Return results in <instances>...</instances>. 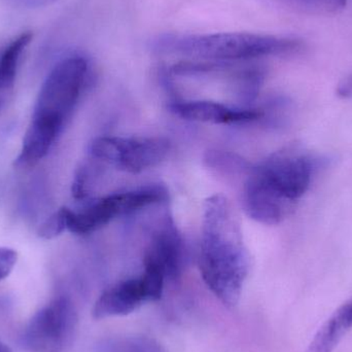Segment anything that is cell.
I'll return each mask as SVG.
<instances>
[{
	"instance_id": "cell-9",
	"label": "cell",
	"mask_w": 352,
	"mask_h": 352,
	"mask_svg": "<svg viewBox=\"0 0 352 352\" xmlns=\"http://www.w3.org/2000/svg\"><path fill=\"white\" fill-rule=\"evenodd\" d=\"M152 302L142 277L116 283L105 289L95 302L92 314L95 320L124 316Z\"/></svg>"
},
{
	"instance_id": "cell-20",
	"label": "cell",
	"mask_w": 352,
	"mask_h": 352,
	"mask_svg": "<svg viewBox=\"0 0 352 352\" xmlns=\"http://www.w3.org/2000/svg\"><path fill=\"white\" fill-rule=\"evenodd\" d=\"M10 93L4 92L0 89V107H3L6 102H8V97H10Z\"/></svg>"
},
{
	"instance_id": "cell-13",
	"label": "cell",
	"mask_w": 352,
	"mask_h": 352,
	"mask_svg": "<svg viewBox=\"0 0 352 352\" xmlns=\"http://www.w3.org/2000/svg\"><path fill=\"white\" fill-rule=\"evenodd\" d=\"M30 31L22 33L0 50V89L12 94L16 80L19 60L25 47L32 41Z\"/></svg>"
},
{
	"instance_id": "cell-18",
	"label": "cell",
	"mask_w": 352,
	"mask_h": 352,
	"mask_svg": "<svg viewBox=\"0 0 352 352\" xmlns=\"http://www.w3.org/2000/svg\"><path fill=\"white\" fill-rule=\"evenodd\" d=\"M14 3L25 8H45L55 3L58 0H12Z\"/></svg>"
},
{
	"instance_id": "cell-8",
	"label": "cell",
	"mask_w": 352,
	"mask_h": 352,
	"mask_svg": "<svg viewBox=\"0 0 352 352\" xmlns=\"http://www.w3.org/2000/svg\"><path fill=\"white\" fill-rule=\"evenodd\" d=\"M144 266L154 267L165 278L175 279L184 267V245L180 234L171 219L157 230L144 252Z\"/></svg>"
},
{
	"instance_id": "cell-15",
	"label": "cell",
	"mask_w": 352,
	"mask_h": 352,
	"mask_svg": "<svg viewBox=\"0 0 352 352\" xmlns=\"http://www.w3.org/2000/svg\"><path fill=\"white\" fill-rule=\"evenodd\" d=\"M65 230H67V207H62L39 227L37 234L43 239L50 240L61 235Z\"/></svg>"
},
{
	"instance_id": "cell-10",
	"label": "cell",
	"mask_w": 352,
	"mask_h": 352,
	"mask_svg": "<svg viewBox=\"0 0 352 352\" xmlns=\"http://www.w3.org/2000/svg\"><path fill=\"white\" fill-rule=\"evenodd\" d=\"M169 109L182 119L214 125L250 123L264 117L262 111L232 109L212 101H175Z\"/></svg>"
},
{
	"instance_id": "cell-12",
	"label": "cell",
	"mask_w": 352,
	"mask_h": 352,
	"mask_svg": "<svg viewBox=\"0 0 352 352\" xmlns=\"http://www.w3.org/2000/svg\"><path fill=\"white\" fill-rule=\"evenodd\" d=\"M349 329L351 327L344 304L324 322L305 352H333Z\"/></svg>"
},
{
	"instance_id": "cell-5",
	"label": "cell",
	"mask_w": 352,
	"mask_h": 352,
	"mask_svg": "<svg viewBox=\"0 0 352 352\" xmlns=\"http://www.w3.org/2000/svg\"><path fill=\"white\" fill-rule=\"evenodd\" d=\"M76 322L72 302L57 298L31 318L23 337L25 346L31 352H64L74 337Z\"/></svg>"
},
{
	"instance_id": "cell-19",
	"label": "cell",
	"mask_w": 352,
	"mask_h": 352,
	"mask_svg": "<svg viewBox=\"0 0 352 352\" xmlns=\"http://www.w3.org/2000/svg\"><path fill=\"white\" fill-rule=\"evenodd\" d=\"M337 93L343 98H352V72L339 84Z\"/></svg>"
},
{
	"instance_id": "cell-21",
	"label": "cell",
	"mask_w": 352,
	"mask_h": 352,
	"mask_svg": "<svg viewBox=\"0 0 352 352\" xmlns=\"http://www.w3.org/2000/svg\"><path fill=\"white\" fill-rule=\"evenodd\" d=\"M0 352H14L12 349L8 346V344L3 342V341L0 339Z\"/></svg>"
},
{
	"instance_id": "cell-4",
	"label": "cell",
	"mask_w": 352,
	"mask_h": 352,
	"mask_svg": "<svg viewBox=\"0 0 352 352\" xmlns=\"http://www.w3.org/2000/svg\"><path fill=\"white\" fill-rule=\"evenodd\" d=\"M170 144L162 138H95L89 146L94 158L128 173H140L166 158Z\"/></svg>"
},
{
	"instance_id": "cell-2",
	"label": "cell",
	"mask_w": 352,
	"mask_h": 352,
	"mask_svg": "<svg viewBox=\"0 0 352 352\" xmlns=\"http://www.w3.org/2000/svg\"><path fill=\"white\" fill-rule=\"evenodd\" d=\"M159 52L182 54L212 61H238L266 56L291 55L303 49L299 39L254 33L164 34L153 41Z\"/></svg>"
},
{
	"instance_id": "cell-7",
	"label": "cell",
	"mask_w": 352,
	"mask_h": 352,
	"mask_svg": "<svg viewBox=\"0 0 352 352\" xmlns=\"http://www.w3.org/2000/svg\"><path fill=\"white\" fill-rule=\"evenodd\" d=\"M242 203L250 219L269 226L280 223L295 206L250 173L244 184Z\"/></svg>"
},
{
	"instance_id": "cell-11",
	"label": "cell",
	"mask_w": 352,
	"mask_h": 352,
	"mask_svg": "<svg viewBox=\"0 0 352 352\" xmlns=\"http://www.w3.org/2000/svg\"><path fill=\"white\" fill-rule=\"evenodd\" d=\"M126 214L121 192L89 203L82 210L67 208V230L76 235H88Z\"/></svg>"
},
{
	"instance_id": "cell-16",
	"label": "cell",
	"mask_w": 352,
	"mask_h": 352,
	"mask_svg": "<svg viewBox=\"0 0 352 352\" xmlns=\"http://www.w3.org/2000/svg\"><path fill=\"white\" fill-rule=\"evenodd\" d=\"M310 10L322 12H336L346 6L347 0H297Z\"/></svg>"
},
{
	"instance_id": "cell-14",
	"label": "cell",
	"mask_w": 352,
	"mask_h": 352,
	"mask_svg": "<svg viewBox=\"0 0 352 352\" xmlns=\"http://www.w3.org/2000/svg\"><path fill=\"white\" fill-rule=\"evenodd\" d=\"M97 352H168L150 337L133 336L107 339L97 346Z\"/></svg>"
},
{
	"instance_id": "cell-17",
	"label": "cell",
	"mask_w": 352,
	"mask_h": 352,
	"mask_svg": "<svg viewBox=\"0 0 352 352\" xmlns=\"http://www.w3.org/2000/svg\"><path fill=\"white\" fill-rule=\"evenodd\" d=\"M18 261L16 250L0 246V281L8 277Z\"/></svg>"
},
{
	"instance_id": "cell-6",
	"label": "cell",
	"mask_w": 352,
	"mask_h": 352,
	"mask_svg": "<svg viewBox=\"0 0 352 352\" xmlns=\"http://www.w3.org/2000/svg\"><path fill=\"white\" fill-rule=\"evenodd\" d=\"M316 170L314 160L295 152H277L250 168V175L285 200L296 204L309 190Z\"/></svg>"
},
{
	"instance_id": "cell-3",
	"label": "cell",
	"mask_w": 352,
	"mask_h": 352,
	"mask_svg": "<svg viewBox=\"0 0 352 352\" xmlns=\"http://www.w3.org/2000/svg\"><path fill=\"white\" fill-rule=\"evenodd\" d=\"M88 72V61L82 56H69L58 62L41 86L29 125L61 133L78 103Z\"/></svg>"
},
{
	"instance_id": "cell-1",
	"label": "cell",
	"mask_w": 352,
	"mask_h": 352,
	"mask_svg": "<svg viewBox=\"0 0 352 352\" xmlns=\"http://www.w3.org/2000/svg\"><path fill=\"white\" fill-rule=\"evenodd\" d=\"M199 269L205 285L223 305H237L250 258L231 204L221 195L205 202Z\"/></svg>"
}]
</instances>
